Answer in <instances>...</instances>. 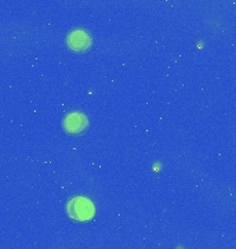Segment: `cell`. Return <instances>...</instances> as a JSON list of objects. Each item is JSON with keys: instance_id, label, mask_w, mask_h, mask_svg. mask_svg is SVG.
<instances>
[{"instance_id": "6da1fadb", "label": "cell", "mask_w": 236, "mask_h": 249, "mask_svg": "<svg viewBox=\"0 0 236 249\" xmlns=\"http://www.w3.org/2000/svg\"><path fill=\"white\" fill-rule=\"evenodd\" d=\"M67 211L72 219L86 222L94 216V205L91 204V201H88L83 196H76V198H72L68 202Z\"/></svg>"}, {"instance_id": "7a4b0ae2", "label": "cell", "mask_w": 236, "mask_h": 249, "mask_svg": "<svg viewBox=\"0 0 236 249\" xmlns=\"http://www.w3.org/2000/svg\"><path fill=\"white\" fill-rule=\"evenodd\" d=\"M67 45L72 52L83 53L91 47V36L83 29H75L67 36Z\"/></svg>"}, {"instance_id": "3957f363", "label": "cell", "mask_w": 236, "mask_h": 249, "mask_svg": "<svg viewBox=\"0 0 236 249\" xmlns=\"http://www.w3.org/2000/svg\"><path fill=\"white\" fill-rule=\"evenodd\" d=\"M62 126L65 129V132H68L70 134H80L83 133L88 127V119L86 115L79 114V112H73L69 114L68 116H65Z\"/></svg>"}]
</instances>
